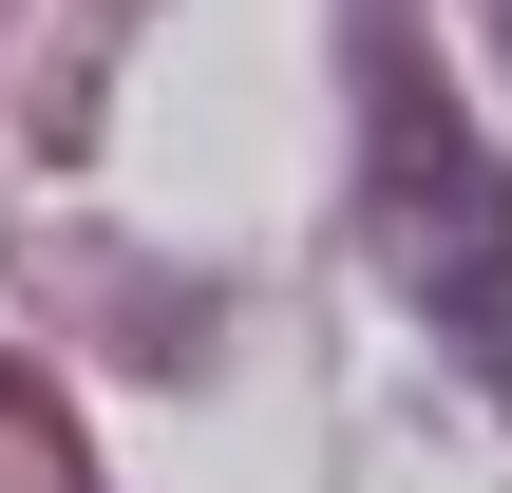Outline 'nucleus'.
I'll return each instance as SVG.
<instances>
[{"label": "nucleus", "instance_id": "nucleus-1", "mask_svg": "<svg viewBox=\"0 0 512 493\" xmlns=\"http://www.w3.org/2000/svg\"><path fill=\"white\" fill-rule=\"evenodd\" d=\"M361 171H380V247H399V285L475 342V361H512V171L437 114V76L380 38L361 57Z\"/></svg>", "mask_w": 512, "mask_h": 493}]
</instances>
